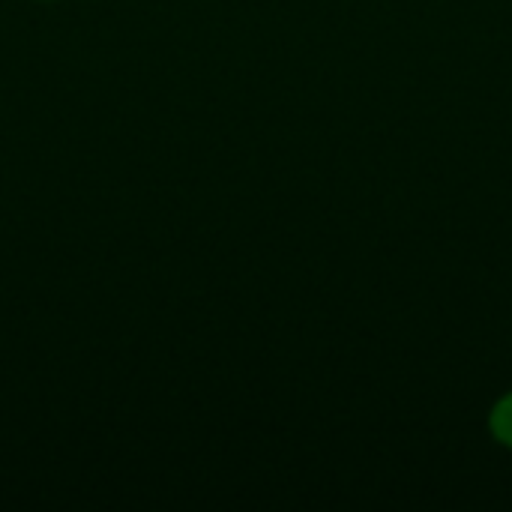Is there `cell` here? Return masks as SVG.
<instances>
[{
  "mask_svg": "<svg viewBox=\"0 0 512 512\" xmlns=\"http://www.w3.org/2000/svg\"><path fill=\"white\" fill-rule=\"evenodd\" d=\"M489 426H492V435H495L504 447H510L512 450V393L510 396H504V399L495 405Z\"/></svg>",
  "mask_w": 512,
  "mask_h": 512,
  "instance_id": "obj_1",
  "label": "cell"
}]
</instances>
